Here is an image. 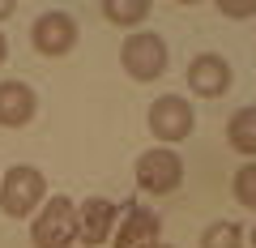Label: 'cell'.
<instances>
[{"label": "cell", "instance_id": "52a82bcc", "mask_svg": "<svg viewBox=\"0 0 256 248\" xmlns=\"http://www.w3.org/2000/svg\"><path fill=\"white\" fill-rule=\"evenodd\" d=\"M188 90L196 94V99H222V94L230 90V82H235V73H230V60L218 52H201L188 60Z\"/></svg>", "mask_w": 256, "mask_h": 248}, {"label": "cell", "instance_id": "4fadbf2b", "mask_svg": "<svg viewBox=\"0 0 256 248\" xmlns=\"http://www.w3.org/2000/svg\"><path fill=\"white\" fill-rule=\"evenodd\" d=\"M201 248H244V227L230 218H218L201 231Z\"/></svg>", "mask_w": 256, "mask_h": 248}, {"label": "cell", "instance_id": "5bb4252c", "mask_svg": "<svg viewBox=\"0 0 256 248\" xmlns=\"http://www.w3.org/2000/svg\"><path fill=\"white\" fill-rule=\"evenodd\" d=\"M230 197H235L244 210H256V158L235 167V175H230Z\"/></svg>", "mask_w": 256, "mask_h": 248}, {"label": "cell", "instance_id": "5b68a950", "mask_svg": "<svg viewBox=\"0 0 256 248\" xmlns=\"http://www.w3.org/2000/svg\"><path fill=\"white\" fill-rule=\"evenodd\" d=\"M146 129L154 133L162 146H175V141H188L192 129H196V111H192L188 99L180 94H158L146 111Z\"/></svg>", "mask_w": 256, "mask_h": 248}, {"label": "cell", "instance_id": "2e32d148", "mask_svg": "<svg viewBox=\"0 0 256 248\" xmlns=\"http://www.w3.org/2000/svg\"><path fill=\"white\" fill-rule=\"evenodd\" d=\"M4 18H13V0H0V22Z\"/></svg>", "mask_w": 256, "mask_h": 248}, {"label": "cell", "instance_id": "7c38bea8", "mask_svg": "<svg viewBox=\"0 0 256 248\" xmlns=\"http://www.w3.org/2000/svg\"><path fill=\"white\" fill-rule=\"evenodd\" d=\"M102 18H107L111 26L137 30L141 22L150 18V0H102Z\"/></svg>", "mask_w": 256, "mask_h": 248}, {"label": "cell", "instance_id": "9c48e42d", "mask_svg": "<svg viewBox=\"0 0 256 248\" xmlns=\"http://www.w3.org/2000/svg\"><path fill=\"white\" fill-rule=\"evenodd\" d=\"M162 239V218L146 205H124L116 222V235H111V248H150Z\"/></svg>", "mask_w": 256, "mask_h": 248}, {"label": "cell", "instance_id": "277c9868", "mask_svg": "<svg viewBox=\"0 0 256 248\" xmlns=\"http://www.w3.org/2000/svg\"><path fill=\"white\" fill-rule=\"evenodd\" d=\"M132 175H137V188H146L154 197H166L184 184V158L171 146H150L146 154H137Z\"/></svg>", "mask_w": 256, "mask_h": 248}, {"label": "cell", "instance_id": "8fae6325", "mask_svg": "<svg viewBox=\"0 0 256 248\" xmlns=\"http://www.w3.org/2000/svg\"><path fill=\"white\" fill-rule=\"evenodd\" d=\"M226 146L235 154H244V163L256 158V103L252 107H239L235 116L226 120Z\"/></svg>", "mask_w": 256, "mask_h": 248}, {"label": "cell", "instance_id": "ac0fdd59", "mask_svg": "<svg viewBox=\"0 0 256 248\" xmlns=\"http://www.w3.org/2000/svg\"><path fill=\"white\" fill-rule=\"evenodd\" d=\"M244 239H248V244H252V248H256V222H252V231H248V235H244Z\"/></svg>", "mask_w": 256, "mask_h": 248}, {"label": "cell", "instance_id": "7a4b0ae2", "mask_svg": "<svg viewBox=\"0 0 256 248\" xmlns=\"http://www.w3.org/2000/svg\"><path fill=\"white\" fill-rule=\"evenodd\" d=\"M171 65V52H166V39L154 30H132V35L120 43V69H124L132 82H158Z\"/></svg>", "mask_w": 256, "mask_h": 248}, {"label": "cell", "instance_id": "30bf717a", "mask_svg": "<svg viewBox=\"0 0 256 248\" xmlns=\"http://www.w3.org/2000/svg\"><path fill=\"white\" fill-rule=\"evenodd\" d=\"M38 116V94L30 82H0V129H26L30 120Z\"/></svg>", "mask_w": 256, "mask_h": 248}, {"label": "cell", "instance_id": "d6986e66", "mask_svg": "<svg viewBox=\"0 0 256 248\" xmlns=\"http://www.w3.org/2000/svg\"><path fill=\"white\" fill-rule=\"evenodd\" d=\"M150 248H175V244H162V239H158V244H150Z\"/></svg>", "mask_w": 256, "mask_h": 248}, {"label": "cell", "instance_id": "8992f818", "mask_svg": "<svg viewBox=\"0 0 256 248\" xmlns=\"http://www.w3.org/2000/svg\"><path fill=\"white\" fill-rule=\"evenodd\" d=\"M77 39H82L77 18H73V13H64V9H47V13H38V18L30 22V43H34V52L47 56V60L68 56L77 47Z\"/></svg>", "mask_w": 256, "mask_h": 248}, {"label": "cell", "instance_id": "9a60e30c", "mask_svg": "<svg viewBox=\"0 0 256 248\" xmlns=\"http://www.w3.org/2000/svg\"><path fill=\"white\" fill-rule=\"evenodd\" d=\"M218 13H226V18H252L256 0H218Z\"/></svg>", "mask_w": 256, "mask_h": 248}, {"label": "cell", "instance_id": "3957f363", "mask_svg": "<svg viewBox=\"0 0 256 248\" xmlns=\"http://www.w3.org/2000/svg\"><path fill=\"white\" fill-rule=\"evenodd\" d=\"M30 244L34 248H73L77 244V205L73 197H47L30 222Z\"/></svg>", "mask_w": 256, "mask_h": 248}, {"label": "cell", "instance_id": "e0dca14e", "mask_svg": "<svg viewBox=\"0 0 256 248\" xmlns=\"http://www.w3.org/2000/svg\"><path fill=\"white\" fill-rule=\"evenodd\" d=\"M4 60H9V39L0 35V65H4Z\"/></svg>", "mask_w": 256, "mask_h": 248}, {"label": "cell", "instance_id": "6da1fadb", "mask_svg": "<svg viewBox=\"0 0 256 248\" xmlns=\"http://www.w3.org/2000/svg\"><path fill=\"white\" fill-rule=\"evenodd\" d=\"M47 201V180L38 167L30 163H13L9 171L0 175V210H4V218H34L38 205Z\"/></svg>", "mask_w": 256, "mask_h": 248}, {"label": "cell", "instance_id": "ba28073f", "mask_svg": "<svg viewBox=\"0 0 256 248\" xmlns=\"http://www.w3.org/2000/svg\"><path fill=\"white\" fill-rule=\"evenodd\" d=\"M116 222H120V205L111 197H86L77 205V239L86 248H102L116 235Z\"/></svg>", "mask_w": 256, "mask_h": 248}]
</instances>
